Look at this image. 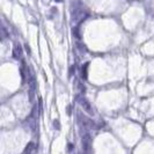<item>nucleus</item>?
I'll return each instance as SVG.
<instances>
[{"instance_id": "nucleus-12", "label": "nucleus", "mask_w": 154, "mask_h": 154, "mask_svg": "<svg viewBox=\"0 0 154 154\" xmlns=\"http://www.w3.org/2000/svg\"><path fill=\"white\" fill-rule=\"evenodd\" d=\"M24 48H26V50H27V51H28V54H30V48H29V46H28V44H26V45H24Z\"/></svg>"}, {"instance_id": "nucleus-2", "label": "nucleus", "mask_w": 154, "mask_h": 154, "mask_svg": "<svg viewBox=\"0 0 154 154\" xmlns=\"http://www.w3.org/2000/svg\"><path fill=\"white\" fill-rule=\"evenodd\" d=\"M81 144H82V151L85 154H92L93 151V140L89 133H85L81 139Z\"/></svg>"}, {"instance_id": "nucleus-3", "label": "nucleus", "mask_w": 154, "mask_h": 154, "mask_svg": "<svg viewBox=\"0 0 154 154\" xmlns=\"http://www.w3.org/2000/svg\"><path fill=\"white\" fill-rule=\"evenodd\" d=\"M78 121H79V123L81 124L84 128H86V129H94V128L96 126V124L94 123L89 117L82 115V114H80V112L78 114Z\"/></svg>"}, {"instance_id": "nucleus-11", "label": "nucleus", "mask_w": 154, "mask_h": 154, "mask_svg": "<svg viewBox=\"0 0 154 154\" xmlns=\"http://www.w3.org/2000/svg\"><path fill=\"white\" fill-rule=\"evenodd\" d=\"M54 128H57L58 130L60 129V126H59V122H58V121H54Z\"/></svg>"}, {"instance_id": "nucleus-9", "label": "nucleus", "mask_w": 154, "mask_h": 154, "mask_svg": "<svg viewBox=\"0 0 154 154\" xmlns=\"http://www.w3.org/2000/svg\"><path fill=\"white\" fill-rule=\"evenodd\" d=\"M32 148H34V144H32V143H29L28 146L26 147V149H24V154H31Z\"/></svg>"}, {"instance_id": "nucleus-10", "label": "nucleus", "mask_w": 154, "mask_h": 154, "mask_svg": "<svg viewBox=\"0 0 154 154\" xmlns=\"http://www.w3.org/2000/svg\"><path fill=\"white\" fill-rule=\"evenodd\" d=\"M7 36V31H6V29H5V27H2V39L5 38Z\"/></svg>"}, {"instance_id": "nucleus-7", "label": "nucleus", "mask_w": 154, "mask_h": 154, "mask_svg": "<svg viewBox=\"0 0 154 154\" xmlns=\"http://www.w3.org/2000/svg\"><path fill=\"white\" fill-rule=\"evenodd\" d=\"M75 87L78 88V91L80 93H84L86 92V87H85V85H84V82H81L80 80H77V82H75Z\"/></svg>"}, {"instance_id": "nucleus-5", "label": "nucleus", "mask_w": 154, "mask_h": 154, "mask_svg": "<svg viewBox=\"0 0 154 154\" xmlns=\"http://www.w3.org/2000/svg\"><path fill=\"white\" fill-rule=\"evenodd\" d=\"M22 46L20 44H15L14 49H13V56L15 59H21L22 58Z\"/></svg>"}, {"instance_id": "nucleus-4", "label": "nucleus", "mask_w": 154, "mask_h": 154, "mask_svg": "<svg viewBox=\"0 0 154 154\" xmlns=\"http://www.w3.org/2000/svg\"><path fill=\"white\" fill-rule=\"evenodd\" d=\"M78 102H79V104L81 106V108L85 110L86 112H88L89 115H93L94 114V110L92 108V104L88 102L87 99H85L82 95H79L78 96Z\"/></svg>"}, {"instance_id": "nucleus-1", "label": "nucleus", "mask_w": 154, "mask_h": 154, "mask_svg": "<svg viewBox=\"0 0 154 154\" xmlns=\"http://www.w3.org/2000/svg\"><path fill=\"white\" fill-rule=\"evenodd\" d=\"M89 15L88 9L80 1H73L71 5V20L74 24H80Z\"/></svg>"}, {"instance_id": "nucleus-8", "label": "nucleus", "mask_w": 154, "mask_h": 154, "mask_svg": "<svg viewBox=\"0 0 154 154\" xmlns=\"http://www.w3.org/2000/svg\"><path fill=\"white\" fill-rule=\"evenodd\" d=\"M88 65H89V63H86L85 65H82V67H81V75L84 79H87V69H88Z\"/></svg>"}, {"instance_id": "nucleus-6", "label": "nucleus", "mask_w": 154, "mask_h": 154, "mask_svg": "<svg viewBox=\"0 0 154 154\" xmlns=\"http://www.w3.org/2000/svg\"><path fill=\"white\" fill-rule=\"evenodd\" d=\"M20 72H21V78H22V81L24 82V81H26V79H27V78H26V73H28V72H29L24 63H22V66H21V69H20Z\"/></svg>"}, {"instance_id": "nucleus-13", "label": "nucleus", "mask_w": 154, "mask_h": 154, "mask_svg": "<svg viewBox=\"0 0 154 154\" xmlns=\"http://www.w3.org/2000/svg\"><path fill=\"white\" fill-rule=\"evenodd\" d=\"M54 1H56V2H60L62 0H54Z\"/></svg>"}]
</instances>
